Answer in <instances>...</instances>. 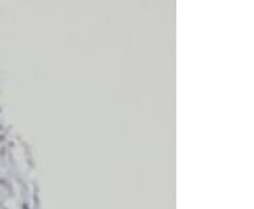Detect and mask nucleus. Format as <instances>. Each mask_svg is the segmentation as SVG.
Returning <instances> with one entry per match:
<instances>
[]
</instances>
